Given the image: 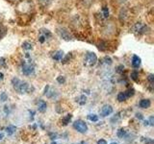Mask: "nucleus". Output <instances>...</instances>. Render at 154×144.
<instances>
[{"label": "nucleus", "mask_w": 154, "mask_h": 144, "mask_svg": "<svg viewBox=\"0 0 154 144\" xmlns=\"http://www.w3.org/2000/svg\"><path fill=\"white\" fill-rule=\"evenodd\" d=\"M96 62H97V57L94 54V52H89L87 53V55L85 57V60H84V64L88 66H94Z\"/></svg>", "instance_id": "f03ea898"}, {"label": "nucleus", "mask_w": 154, "mask_h": 144, "mask_svg": "<svg viewBox=\"0 0 154 144\" xmlns=\"http://www.w3.org/2000/svg\"><path fill=\"white\" fill-rule=\"evenodd\" d=\"M22 48H23V49H25V50H30V49H32V48H33V46H32V44H31L30 42L24 41L22 43Z\"/></svg>", "instance_id": "4468645a"}, {"label": "nucleus", "mask_w": 154, "mask_h": 144, "mask_svg": "<svg viewBox=\"0 0 154 144\" xmlns=\"http://www.w3.org/2000/svg\"><path fill=\"white\" fill-rule=\"evenodd\" d=\"M57 81H58V83H59V84H64L66 82V79H65V77L60 76V77H58V78H57Z\"/></svg>", "instance_id": "a878e982"}, {"label": "nucleus", "mask_w": 154, "mask_h": 144, "mask_svg": "<svg viewBox=\"0 0 154 144\" xmlns=\"http://www.w3.org/2000/svg\"><path fill=\"white\" fill-rule=\"evenodd\" d=\"M103 14H104V17H108V16H109V10H108L107 7L103 8Z\"/></svg>", "instance_id": "bb28decb"}, {"label": "nucleus", "mask_w": 154, "mask_h": 144, "mask_svg": "<svg viewBox=\"0 0 154 144\" xmlns=\"http://www.w3.org/2000/svg\"><path fill=\"white\" fill-rule=\"evenodd\" d=\"M132 30H133V33H135L136 35H143V34L146 33L147 26L143 22H138L134 25Z\"/></svg>", "instance_id": "7ed1b4c3"}, {"label": "nucleus", "mask_w": 154, "mask_h": 144, "mask_svg": "<svg viewBox=\"0 0 154 144\" xmlns=\"http://www.w3.org/2000/svg\"><path fill=\"white\" fill-rule=\"evenodd\" d=\"M125 134H126V132H125L123 129H119L118 131V136L119 137H123L125 136Z\"/></svg>", "instance_id": "412c9836"}, {"label": "nucleus", "mask_w": 154, "mask_h": 144, "mask_svg": "<svg viewBox=\"0 0 154 144\" xmlns=\"http://www.w3.org/2000/svg\"><path fill=\"white\" fill-rule=\"evenodd\" d=\"M21 71L24 75L29 76V75H31L35 72V67H34V65L31 64H23Z\"/></svg>", "instance_id": "423d86ee"}, {"label": "nucleus", "mask_w": 154, "mask_h": 144, "mask_svg": "<svg viewBox=\"0 0 154 144\" xmlns=\"http://www.w3.org/2000/svg\"><path fill=\"white\" fill-rule=\"evenodd\" d=\"M147 79H148V81L152 84L153 82H154V75H153V74H150V75L148 76V78H147Z\"/></svg>", "instance_id": "cd10ccee"}, {"label": "nucleus", "mask_w": 154, "mask_h": 144, "mask_svg": "<svg viewBox=\"0 0 154 144\" xmlns=\"http://www.w3.org/2000/svg\"><path fill=\"white\" fill-rule=\"evenodd\" d=\"M0 64H1V65L6 64H5V59H4V58H1V59H0Z\"/></svg>", "instance_id": "473e14b6"}, {"label": "nucleus", "mask_w": 154, "mask_h": 144, "mask_svg": "<svg viewBox=\"0 0 154 144\" xmlns=\"http://www.w3.org/2000/svg\"><path fill=\"white\" fill-rule=\"evenodd\" d=\"M126 99H127V96L125 94V92H119L118 94V100L119 102H123V101H125Z\"/></svg>", "instance_id": "ddd939ff"}, {"label": "nucleus", "mask_w": 154, "mask_h": 144, "mask_svg": "<svg viewBox=\"0 0 154 144\" xmlns=\"http://www.w3.org/2000/svg\"><path fill=\"white\" fill-rule=\"evenodd\" d=\"M124 92H125V94H126L127 98H129V97H131V96H133V95H134L135 90H134L133 88H129V89H127L126 91H124Z\"/></svg>", "instance_id": "a211bd4d"}, {"label": "nucleus", "mask_w": 154, "mask_h": 144, "mask_svg": "<svg viewBox=\"0 0 154 144\" xmlns=\"http://www.w3.org/2000/svg\"><path fill=\"white\" fill-rule=\"evenodd\" d=\"M88 118H89V120H91V121H93V122H97L98 121V116L96 114H89Z\"/></svg>", "instance_id": "2eb2a0df"}, {"label": "nucleus", "mask_w": 154, "mask_h": 144, "mask_svg": "<svg viewBox=\"0 0 154 144\" xmlns=\"http://www.w3.org/2000/svg\"><path fill=\"white\" fill-rule=\"evenodd\" d=\"M111 144H118V143H116V142H112V143H111Z\"/></svg>", "instance_id": "58836bf2"}, {"label": "nucleus", "mask_w": 154, "mask_h": 144, "mask_svg": "<svg viewBox=\"0 0 154 144\" xmlns=\"http://www.w3.org/2000/svg\"><path fill=\"white\" fill-rule=\"evenodd\" d=\"M97 144H107V141H106L105 139H99Z\"/></svg>", "instance_id": "2f4dec72"}, {"label": "nucleus", "mask_w": 154, "mask_h": 144, "mask_svg": "<svg viewBox=\"0 0 154 144\" xmlns=\"http://www.w3.org/2000/svg\"><path fill=\"white\" fill-rule=\"evenodd\" d=\"M40 2H42V3H43V4H46V3H48L50 1V0H38Z\"/></svg>", "instance_id": "f704fd0d"}, {"label": "nucleus", "mask_w": 154, "mask_h": 144, "mask_svg": "<svg viewBox=\"0 0 154 144\" xmlns=\"http://www.w3.org/2000/svg\"><path fill=\"white\" fill-rule=\"evenodd\" d=\"M73 127L76 131H78L79 133H82V134H84L88 131V126H87V124L84 121H82V120H76L73 123Z\"/></svg>", "instance_id": "39448f33"}, {"label": "nucleus", "mask_w": 154, "mask_h": 144, "mask_svg": "<svg viewBox=\"0 0 154 144\" xmlns=\"http://www.w3.org/2000/svg\"><path fill=\"white\" fill-rule=\"evenodd\" d=\"M141 65V58L138 57L137 55H134L132 58V66L134 68H138Z\"/></svg>", "instance_id": "6e6552de"}, {"label": "nucleus", "mask_w": 154, "mask_h": 144, "mask_svg": "<svg viewBox=\"0 0 154 144\" xmlns=\"http://www.w3.org/2000/svg\"><path fill=\"white\" fill-rule=\"evenodd\" d=\"M63 57H64V52L61 51V50L57 51L53 54V59H54L55 61H61L63 59Z\"/></svg>", "instance_id": "9b49d317"}, {"label": "nucleus", "mask_w": 154, "mask_h": 144, "mask_svg": "<svg viewBox=\"0 0 154 144\" xmlns=\"http://www.w3.org/2000/svg\"><path fill=\"white\" fill-rule=\"evenodd\" d=\"M12 85L14 86V88L16 89L18 93L23 94V93H26L29 90V85L26 82H22L18 78H16V77L12 79Z\"/></svg>", "instance_id": "f257e3e1"}, {"label": "nucleus", "mask_w": 154, "mask_h": 144, "mask_svg": "<svg viewBox=\"0 0 154 144\" xmlns=\"http://www.w3.org/2000/svg\"><path fill=\"white\" fill-rule=\"evenodd\" d=\"M103 60L105 61V62H104L105 64H109V65H110V64H112V62H112V59H111L110 57H105Z\"/></svg>", "instance_id": "b1692460"}, {"label": "nucleus", "mask_w": 154, "mask_h": 144, "mask_svg": "<svg viewBox=\"0 0 154 144\" xmlns=\"http://www.w3.org/2000/svg\"><path fill=\"white\" fill-rule=\"evenodd\" d=\"M86 102H87V97H86L85 95H81V96H80V100L78 101V103H79L80 105H85Z\"/></svg>", "instance_id": "6ab92c4d"}, {"label": "nucleus", "mask_w": 154, "mask_h": 144, "mask_svg": "<svg viewBox=\"0 0 154 144\" xmlns=\"http://www.w3.org/2000/svg\"><path fill=\"white\" fill-rule=\"evenodd\" d=\"M16 130H17L16 126H14V125H9V126L6 128V133L8 136H12V134L16 132Z\"/></svg>", "instance_id": "f8f14e48"}, {"label": "nucleus", "mask_w": 154, "mask_h": 144, "mask_svg": "<svg viewBox=\"0 0 154 144\" xmlns=\"http://www.w3.org/2000/svg\"><path fill=\"white\" fill-rule=\"evenodd\" d=\"M57 34L60 36V38H62L63 40H73V37H72L71 34L67 31L66 28H58Z\"/></svg>", "instance_id": "20e7f679"}, {"label": "nucleus", "mask_w": 154, "mask_h": 144, "mask_svg": "<svg viewBox=\"0 0 154 144\" xmlns=\"http://www.w3.org/2000/svg\"><path fill=\"white\" fill-rule=\"evenodd\" d=\"M4 110H5V112L8 113L9 112V109H8V106H5L4 107Z\"/></svg>", "instance_id": "c9c22d12"}, {"label": "nucleus", "mask_w": 154, "mask_h": 144, "mask_svg": "<svg viewBox=\"0 0 154 144\" xmlns=\"http://www.w3.org/2000/svg\"><path fill=\"white\" fill-rule=\"evenodd\" d=\"M45 40H46V38L45 36H41L40 38H38V40H40L41 43H43V42L45 41Z\"/></svg>", "instance_id": "c85d7f7f"}, {"label": "nucleus", "mask_w": 154, "mask_h": 144, "mask_svg": "<svg viewBox=\"0 0 154 144\" xmlns=\"http://www.w3.org/2000/svg\"><path fill=\"white\" fill-rule=\"evenodd\" d=\"M123 70H124L123 65H119L117 68H116V72H117V73H122Z\"/></svg>", "instance_id": "5701e85b"}, {"label": "nucleus", "mask_w": 154, "mask_h": 144, "mask_svg": "<svg viewBox=\"0 0 154 144\" xmlns=\"http://www.w3.org/2000/svg\"><path fill=\"white\" fill-rule=\"evenodd\" d=\"M131 78L134 80V81H137L138 79V72L137 71H133L131 73Z\"/></svg>", "instance_id": "393cba45"}, {"label": "nucleus", "mask_w": 154, "mask_h": 144, "mask_svg": "<svg viewBox=\"0 0 154 144\" xmlns=\"http://www.w3.org/2000/svg\"><path fill=\"white\" fill-rule=\"evenodd\" d=\"M70 57H71V54H70V53H69V55H67V56L66 57V59H65V62H67V60H69V59H70Z\"/></svg>", "instance_id": "72a5a7b5"}, {"label": "nucleus", "mask_w": 154, "mask_h": 144, "mask_svg": "<svg viewBox=\"0 0 154 144\" xmlns=\"http://www.w3.org/2000/svg\"><path fill=\"white\" fill-rule=\"evenodd\" d=\"M136 117L140 120H143V116L141 114V113H136Z\"/></svg>", "instance_id": "7c9ffc66"}, {"label": "nucleus", "mask_w": 154, "mask_h": 144, "mask_svg": "<svg viewBox=\"0 0 154 144\" xmlns=\"http://www.w3.org/2000/svg\"><path fill=\"white\" fill-rule=\"evenodd\" d=\"M150 100H148V99H143L140 101V107H141L142 109H147L150 107Z\"/></svg>", "instance_id": "1a4fd4ad"}, {"label": "nucleus", "mask_w": 154, "mask_h": 144, "mask_svg": "<svg viewBox=\"0 0 154 144\" xmlns=\"http://www.w3.org/2000/svg\"><path fill=\"white\" fill-rule=\"evenodd\" d=\"M42 34H43V36H45V38H47V37H50L51 36V33L48 31V30H45V29H42V30L40 31Z\"/></svg>", "instance_id": "aec40b11"}, {"label": "nucleus", "mask_w": 154, "mask_h": 144, "mask_svg": "<svg viewBox=\"0 0 154 144\" xmlns=\"http://www.w3.org/2000/svg\"><path fill=\"white\" fill-rule=\"evenodd\" d=\"M6 33H7V29L6 27H4V26H0V40L6 35Z\"/></svg>", "instance_id": "dca6fc26"}, {"label": "nucleus", "mask_w": 154, "mask_h": 144, "mask_svg": "<svg viewBox=\"0 0 154 144\" xmlns=\"http://www.w3.org/2000/svg\"><path fill=\"white\" fill-rule=\"evenodd\" d=\"M8 99V96L6 94V92H2L1 94H0V100L3 101V102H5Z\"/></svg>", "instance_id": "4be33fe9"}, {"label": "nucleus", "mask_w": 154, "mask_h": 144, "mask_svg": "<svg viewBox=\"0 0 154 144\" xmlns=\"http://www.w3.org/2000/svg\"><path fill=\"white\" fill-rule=\"evenodd\" d=\"M71 117H72V115L71 114H67L66 116L63 119V124L64 125H67L69 123V121H70V119H71Z\"/></svg>", "instance_id": "f3484780"}, {"label": "nucleus", "mask_w": 154, "mask_h": 144, "mask_svg": "<svg viewBox=\"0 0 154 144\" xmlns=\"http://www.w3.org/2000/svg\"><path fill=\"white\" fill-rule=\"evenodd\" d=\"M46 108H47L46 103H45L43 100H40V102H38V112H45V110H46Z\"/></svg>", "instance_id": "9d476101"}, {"label": "nucleus", "mask_w": 154, "mask_h": 144, "mask_svg": "<svg viewBox=\"0 0 154 144\" xmlns=\"http://www.w3.org/2000/svg\"><path fill=\"white\" fill-rule=\"evenodd\" d=\"M3 136H4V134H3L2 133H0V139H2V138H3Z\"/></svg>", "instance_id": "4c0bfd02"}, {"label": "nucleus", "mask_w": 154, "mask_h": 144, "mask_svg": "<svg viewBox=\"0 0 154 144\" xmlns=\"http://www.w3.org/2000/svg\"><path fill=\"white\" fill-rule=\"evenodd\" d=\"M113 112V108L112 106L110 105H105L102 107V109H101V112H100V115L101 116H108V115H110L111 113Z\"/></svg>", "instance_id": "0eeeda50"}, {"label": "nucleus", "mask_w": 154, "mask_h": 144, "mask_svg": "<svg viewBox=\"0 0 154 144\" xmlns=\"http://www.w3.org/2000/svg\"><path fill=\"white\" fill-rule=\"evenodd\" d=\"M4 78V74L2 73V72H0V80H2Z\"/></svg>", "instance_id": "e433bc0d"}, {"label": "nucleus", "mask_w": 154, "mask_h": 144, "mask_svg": "<svg viewBox=\"0 0 154 144\" xmlns=\"http://www.w3.org/2000/svg\"><path fill=\"white\" fill-rule=\"evenodd\" d=\"M148 124L151 125V126H153V125H154V117L153 116L149 117V122H148Z\"/></svg>", "instance_id": "c756f323"}]
</instances>
